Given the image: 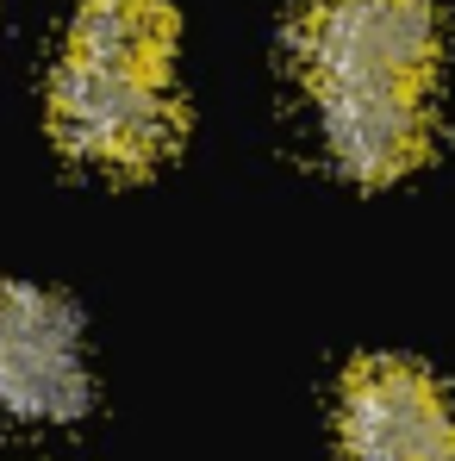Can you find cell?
Returning a JSON list of instances; mask_svg holds the SVG:
<instances>
[{"label": "cell", "mask_w": 455, "mask_h": 461, "mask_svg": "<svg viewBox=\"0 0 455 461\" xmlns=\"http://www.w3.org/2000/svg\"><path fill=\"white\" fill-rule=\"evenodd\" d=\"M343 461H443L455 449V418L443 386L399 356H362L337 393Z\"/></svg>", "instance_id": "277c9868"}, {"label": "cell", "mask_w": 455, "mask_h": 461, "mask_svg": "<svg viewBox=\"0 0 455 461\" xmlns=\"http://www.w3.org/2000/svg\"><path fill=\"white\" fill-rule=\"evenodd\" d=\"M443 461H455V449H450V456H443Z\"/></svg>", "instance_id": "52a82bcc"}, {"label": "cell", "mask_w": 455, "mask_h": 461, "mask_svg": "<svg viewBox=\"0 0 455 461\" xmlns=\"http://www.w3.org/2000/svg\"><path fill=\"white\" fill-rule=\"evenodd\" d=\"M50 138L87 168L150 175L181 144V106L168 81L119 76V69L63 57V69L50 76Z\"/></svg>", "instance_id": "6da1fadb"}, {"label": "cell", "mask_w": 455, "mask_h": 461, "mask_svg": "<svg viewBox=\"0 0 455 461\" xmlns=\"http://www.w3.org/2000/svg\"><path fill=\"white\" fill-rule=\"evenodd\" d=\"M318 131L350 181L387 187L431 156V100L424 87H399V81L318 87Z\"/></svg>", "instance_id": "5b68a950"}, {"label": "cell", "mask_w": 455, "mask_h": 461, "mask_svg": "<svg viewBox=\"0 0 455 461\" xmlns=\"http://www.w3.org/2000/svg\"><path fill=\"white\" fill-rule=\"evenodd\" d=\"M69 57L119 76L168 81L175 57V13L168 0H81L69 25Z\"/></svg>", "instance_id": "8992f818"}, {"label": "cell", "mask_w": 455, "mask_h": 461, "mask_svg": "<svg viewBox=\"0 0 455 461\" xmlns=\"http://www.w3.org/2000/svg\"><path fill=\"white\" fill-rule=\"evenodd\" d=\"M312 87L399 81L424 87L443 50V25L431 0H312L294 32Z\"/></svg>", "instance_id": "7a4b0ae2"}, {"label": "cell", "mask_w": 455, "mask_h": 461, "mask_svg": "<svg viewBox=\"0 0 455 461\" xmlns=\"http://www.w3.org/2000/svg\"><path fill=\"white\" fill-rule=\"evenodd\" d=\"M94 405L81 324L44 287L0 281V418L76 424Z\"/></svg>", "instance_id": "3957f363"}]
</instances>
